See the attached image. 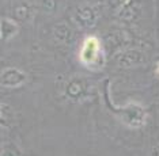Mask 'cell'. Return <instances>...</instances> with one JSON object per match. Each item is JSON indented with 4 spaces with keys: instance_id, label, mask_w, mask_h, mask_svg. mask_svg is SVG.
<instances>
[{
    "instance_id": "cell-1",
    "label": "cell",
    "mask_w": 159,
    "mask_h": 156,
    "mask_svg": "<svg viewBox=\"0 0 159 156\" xmlns=\"http://www.w3.org/2000/svg\"><path fill=\"white\" fill-rule=\"evenodd\" d=\"M107 106L110 111L117 117L124 125L129 128H140L144 125L147 114L144 109L135 102H131L125 106H114L110 99H107Z\"/></svg>"
},
{
    "instance_id": "cell-2",
    "label": "cell",
    "mask_w": 159,
    "mask_h": 156,
    "mask_svg": "<svg viewBox=\"0 0 159 156\" xmlns=\"http://www.w3.org/2000/svg\"><path fill=\"white\" fill-rule=\"evenodd\" d=\"M80 61L90 69L95 71V68L102 67V50H101L99 39L94 35H89L83 41L80 49Z\"/></svg>"
},
{
    "instance_id": "cell-3",
    "label": "cell",
    "mask_w": 159,
    "mask_h": 156,
    "mask_svg": "<svg viewBox=\"0 0 159 156\" xmlns=\"http://www.w3.org/2000/svg\"><path fill=\"white\" fill-rule=\"evenodd\" d=\"M97 19H98V11L93 6H80L75 10L74 20L80 27L84 29L93 27L97 23Z\"/></svg>"
},
{
    "instance_id": "cell-4",
    "label": "cell",
    "mask_w": 159,
    "mask_h": 156,
    "mask_svg": "<svg viewBox=\"0 0 159 156\" xmlns=\"http://www.w3.org/2000/svg\"><path fill=\"white\" fill-rule=\"evenodd\" d=\"M27 79V75L18 68H6L2 71V86L6 88H16L22 86Z\"/></svg>"
},
{
    "instance_id": "cell-5",
    "label": "cell",
    "mask_w": 159,
    "mask_h": 156,
    "mask_svg": "<svg viewBox=\"0 0 159 156\" xmlns=\"http://www.w3.org/2000/svg\"><path fill=\"white\" fill-rule=\"evenodd\" d=\"M146 63V56L137 49H126L117 57V64L121 68H132Z\"/></svg>"
},
{
    "instance_id": "cell-6",
    "label": "cell",
    "mask_w": 159,
    "mask_h": 156,
    "mask_svg": "<svg viewBox=\"0 0 159 156\" xmlns=\"http://www.w3.org/2000/svg\"><path fill=\"white\" fill-rule=\"evenodd\" d=\"M53 35H55V38L59 42L66 43V45L71 43L72 39H74V31H72V29L67 23H63V22L55 25V27H53Z\"/></svg>"
},
{
    "instance_id": "cell-7",
    "label": "cell",
    "mask_w": 159,
    "mask_h": 156,
    "mask_svg": "<svg viewBox=\"0 0 159 156\" xmlns=\"http://www.w3.org/2000/svg\"><path fill=\"white\" fill-rule=\"evenodd\" d=\"M18 31H19V26H18L16 22H14L12 19L6 18V16L2 18V39L3 41L12 38Z\"/></svg>"
},
{
    "instance_id": "cell-8",
    "label": "cell",
    "mask_w": 159,
    "mask_h": 156,
    "mask_svg": "<svg viewBox=\"0 0 159 156\" xmlns=\"http://www.w3.org/2000/svg\"><path fill=\"white\" fill-rule=\"evenodd\" d=\"M137 14V6L135 0H125L124 4H121L120 11H118V16L122 20H132L136 18Z\"/></svg>"
},
{
    "instance_id": "cell-9",
    "label": "cell",
    "mask_w": 159,
    "mask_h": 156,
    "mask_svg": "<svg viewBox=\"0 0 159 156\" xmlns=\"http://www.w3.org/2000/svg\"><path fill=\"white\" fill-rule=\"evenodd\" d=\"M83 91H84V86L83 83L78 82V80H71L66 87V94L71 99H78L83 95Z\"/></svg>"
},
{
    "instance_id": "cell-10",
    "label": "cell",
    "mask_w": 159,
    "mask_h": 156,
    "mask_svg": "<svg viewBox=\"0 0 159 156\" xmlns=\"http://www.w3.org/2000/svg\"><path fill=\"white\" fill-rule=\"evenodd\" d=\"M41 4L45 11L50 12V11H53L56 8V0H41Z\"/></svg>"
},
{
    "instance_id": "cell-11",
    "label": "cell",
    "mask_w": 159,
    "mask_h": 156,
    "mask_svg": "<svg viewBox=\"0 0 159 156\" xmlns=\"http://www.w3.org/2000/svg\"><path fill=\"white\" fill-rule=\"evenodd\" d=\"M16 15L19 18H22V19H26L29 16V10H27V6H20L19 8H16Z\"/></svg>"
},
{
    "instance_id": "cell-12",
    "label": "cell",
    "mask_w": 159,
    "mask_h": 156,
    "mask_svg": "<svg viewBox=\"0 0 159 156\" xmlns=\"http://www.w3.org/2000/svg\"><path fill=\"white\" fill-rule=\"evenodd\" d=\"M150 156H159V144L158 145H154L152 148H151Z\"/></svg>"
},
{
    "instance_id": "cell-13",
    "label": "cell",
    "mask_w": 159,
    "mask_h": 156,
    "mask_svg": "<svg viewBox=\"0 0 159 156\" xmlns=\"http://www.w3.org/2000/svg\"><path fill=\"white\" fill-rule=\"evenodd\" d=\"M155 72H157V75L159 76V61L157 63V65H155Z\"/></svg>"
}]
</instances>
